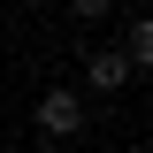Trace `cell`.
<instances>
[{
	"mask_svg": "<svg viewBox=\"0 0 153 153\" xmlns=\"http://www.w3.org/2000/svg\"><path fill=\"white\" fill-rule=\"evenodd\" d=\"M31 123H38V138H46V146H61V138H76V130H84V107H76V92H69V84H54V92H38Z\"/></svg>",
	"mask_w": 153,
	"mask_h": 153,
	"instance_id": "cell-1",
	"label": "cell"
},
{
	"mask_svg": "<svg viewBox=\"0 0 153 153\" xmlns=\"http://www.w3.org/2000/svg\"><path fill=\"white\" fill-rule=\"evenodd\" d=\"M130 61H123V46H92V54H84V84H92V92H123V84H130Z\"/></svg>",
	"mask_w": 153,
	"mask_h": 153,
	"instance_id": "cell-2",
	"label": "cell"
},
{
	"mask_svg": "<svg viewBox=\"0 0 153 153\" xmlns=\"http://www.w3.org/2000/svg\"><path fill=\"white\" fill-rule=\"evenodd\" d=\"M123 61H130V69H153V16H138V23H130V38H123Z\"/></svg>",
	"mask_w": 153,
	"mask_h": 153,
	"instance_id": "cell-3",
	"label": "cell"
},
{
	"mask_svg": "<svg viewBox=\"0 0 153 153\" xmlns=\"http://www.w3.org/2000/svg\"><path fill=\"white\" fill-rule=\"evenodd\" d=\"M107 8H115V0H69V16H76V23H100Z\"/></svg>",
	"mask_w": 153,
	"mask_h": 153,
	"instance_id": "cell-4",
	"label": "cell"
},
{
	"mask_svg": "<svg viewBox=\"0 0 153 153\" xmlns=\"http://www.w3.org/2000/svg\"><path fill=\"white\" fill-rule=\"evenodd\" d=\"M31 153H61V146H46V138H38V146H31Z\"/></svg>",
	"mask_w": 153,
	"mask_h": 153,
	"instance_id": "cell-5",
	"label": "cell"
}]
</instances>
